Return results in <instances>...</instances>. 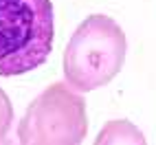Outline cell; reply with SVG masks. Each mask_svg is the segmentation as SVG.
<instances>
[{
	"instance_id": "1",
	"label": "cell",
	"mask_w": 156,
	"mask_h": 145,
	"mask_svg": "<svg viewBox=\"0 0 156 145\" xmlns=\"http://www.w3.org/2000/svg\"><path fill=\"white\" fill-rule=\"evenodd\" d=\"M126 33L110 16H88L66 46V84L77 92H90L110 84L126 62Z\"/></svg>"
},
{
	"instance_id": "2",
	"label": "cell",
	"mask_w": 156,
	"mask_h": 145,
	"mask_svg": "<svg viewBox=\"0 0 156 145\" xmlns=\"http://www.w3.org/2000/svg\"><path fill=\"white\" fill-rule=\"evenodd\" d=\"M53 48L51 0H0V77L42 66Z\"/></svg>"
},
{
	"instance_id": "3",
	"label": "cell",
	"mask_w": 156,
	"mask_h": 145,
	"mask_svg": "<svg viewBox=\"0 0 156 145\" xmlns=\"http://www.w3.org/2000/svg\"><path fill=\"white\" fill-rule=\"evenodd\" d=\"M88 132L86 101L68 84H51L18 126L22 145H77Z\"/></svg>"
},
{
	"instance_id": "4",
	"label": "cell",
	"mask_w": 156,
	"mask_h": 145,
	"mask_svg": "<svg viewBox=\"0 0 156 145\" xmlns=\"http://www.w3.org/2000/svg\"><path fill=\"white\" fill-rule=\"evenodd\" d=\"M143 134L128 121H112L101 130L97 143H143Z\"/></svg>"
},
{
	"instance_id": "5",
	"label": "cell",
	"mask_w": 156,
	"mask_h": 145,
	"mask_svg": "<svg viewBox=\"0 0 156 145\" xmlns=\"http://www.w3.org/2000/svg\"><path fill=\"white\" fill-rule=\"evenodd\" d=\"M11 119H13L11 101H9L7 92L0 88V143H5V141H7L9 128H11Z\"/></svg>"
}]
</instances>
